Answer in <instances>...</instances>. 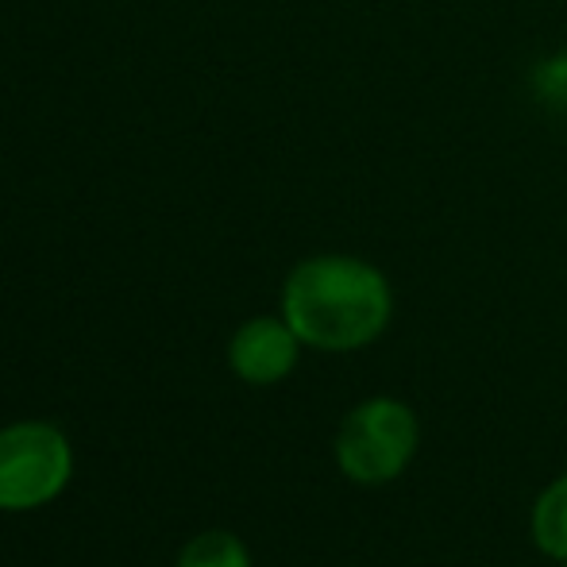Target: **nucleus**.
<instances>
[{
	"label": "nucleus",
	"instance_id": "nucleus-4",
	"mask_svg": "<svg viewBox=\"0 0 567 567\" xmlns=\"http://www.w3.org/2000/svg\"><path fill=\"white\" fill-rule=\"evenodd\" d=\"M298 332L290 329V321H275V317H255L244 329L231 337L228 348V363L231 371L244 382H255V386H267V382H278L293 371L298 363Z\"/></svg>",
	"mask_w": 567,
	"mask_h": 567
},
{
	"label": "nucleus",
	"instance_id": "nucleus-5",
	"mask_svg": "<svg viewBox=\"0 0 567 567\" xmlns=\"http://www.w3.org/2000/svg\"><path fill=\"white\" fill-rule=\"evenodd\" d=\"M533 540L540 545V553L567 564V475L556 478L537 498V509H533Z\"/></svg>",
	"mask_w": 567,
	"mask_h": 567
},
{
	"label": "nucleus",
	"instance_id": "nucleus-3",
	"mask_svg": "<svg viewBox=\"0 0 567 567\" xmlns=\"http://www.w3.org/2000/svg\"><path fill=\"white\" fill-rule=\"evenodd\" d=\"M70 441L47 421L0 429V509H35L70 483Z\"/></svg>",
	"mask_w": 567,
	"mask_h": 567
},
{
	"label": "nucleus",
	"instance_id": "nucleus-1",
	"mask_svg": "<svg viewBox=\"0 0 567 567\" xmlns=\"http://www.w3.org/2000/svg\"><path fill=\"white\" fill-rule=\"evenodd\" d=\"M390 286L371 262L317 255L293 267L282 290V313L301 343L321 351L363 348L390 321Z\"/></svg>",
	"mask_w": 567,
	"mask_h": 567
},
{
	"label": "nucleus",
	"instance_id": "nucleus-2",
	"mask_svg": "<svg viewBox=\"0 0 567 567\" xmlns=\"http://www.w3.org/2000/svg\"><path fill=\"white\" fill-rule=\"evenodd\" d=\"M413 449H417V417L390 398L355 405L337 436L340 471L363 486H379L402 475V467L413 460Z\"/></svg>",
	"mask_w": 567,
	"mask_h": 567
},
{
	"label": "nucleus",
	"instance_id": "nucleus-6",
	"mask_svg": "<svg viewBox=\"0 0 567 567\" xmlns=\"http://www.w3.org/2000/svg\"><path fill=\"white\" fill-rule=\"evenodd\" d=\"M178 567H251V560H247V548L236 533L209 529V533H197L182 548Z\"/></svg>",
	"mask_w": 567,
	"mask_h": 567
},
{
	"label": "nucleus",
	"instance_id": "nucleus-7",
	"mask_svg": "<svg viewBox=\"0 0 567 567\" xmlns=\"http://www.w3.org/2000/svg\"><path fill=\"white\" fill-rule=\"evenodd\" d=\"M533 93L548 113L567 120V47L556 54H548L545 62H537L533 70Z\"/></svg>",
	"mask_w": 567,
	"mask_h": 567
}]
</instances>
